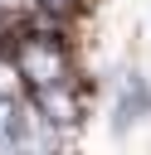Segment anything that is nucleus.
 Wrapping results in <instances>:
<instances>
[{"instance_id": "f03ea898", "label": "nucleus", "mask_w": 151, "mask_h": 155, "mask_svg": "<svg viewBox=\"0 0 151 155\" xmlns=\"http://www.w3.org/2000/svg\"><path fill=\"white\" fill-rule=\"evenodd\" d=\"M29 5H39V10H49V15H68L78 0H29Z\"/></svg>"}, {"instance_id": "f257e3e1", "label": "nucleus", "mask_w": 151, "mask_h": 155, "mask_svg": "<svg viewBox=\"0 0 151 155\" xmlns=\"http://www.w3.org/2000/svg\"><path fill=\"white\" fill-rule=\"evenodd\" d=\"M146 111H151V87L132 73L127 87H122V102H117V121H112V126H117V131H132V121L146 116Z\"/></svg>"}]
</instances>
